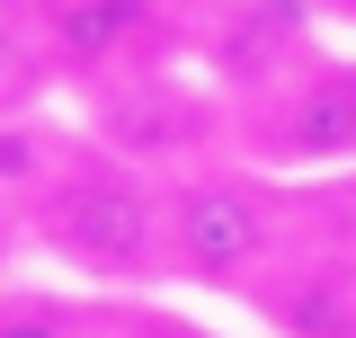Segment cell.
Listing matches in <instances>:
<instances>
[{"instance_id":"6da1fadb","label":"cell","mask_w":356,"mask_h":338,"mask_svg":"<svg viewBox=\"0 0 356 338\" xmlns=\"http://www.w3.org/2000/svg\"><path fill=\"white\" fill-rule=\"evenodd\" d=\"M27 241L98 303H161V285H178L170 276V178H143L134 161L98 152L89 134H72L63 169L27 205Z\"/></svg>"},{"instance_id":"7a4b0ae2","label":"cell","mask_w":356,"mask_h":338,"mask_svg":"<svg viewBox=\"0 0 356 338\" xmlns=\"http://www.w3.org/2000/svg\"><path fill=\"white\" fill-rule=\"evenodd\" d=\"M303 241L294 187L250 161H205L170 178V276L196 294H259V276Z\"/></svg>"},{"instance_id":"3957f363","label":"cell","mask_w":356,"mask_h":338,"mask_svg":"<svg viewBox=\"0 0 356 338\" xmlns=\"http://www.w3.org/2000/svg\"><path fill=\"white\" fill-rule=\"evenodd\" d=\"M81 134L98 152L134 161L143 178H187L205 161H232V107L196 81V63H161V72H134L81 98Z\"/></svg>"},{"instance_id":"277c9868","label":"cell","mask_w":356,"mask_h":338,"mask_svg":"<svg viewBox=\"0 0 356 338\" xmlns=\"http://www.w3.org/2000/svg\"><path fill=\"white\" fill-rule=\"evenodd\" d=\"M232 161L267 169V178H330L356 169V54H312L276 89L232 107Z\"/></svg>"},{"instance_id":"5b68a950","label":"cell","mask_w":356,"mask_h":338,"mask_svg":"<svg viewBox=\"0 0 356 338\" xmlns=\"http://www.w3.org/2000/svg\"><path fill=\"white\" fill-rule=\"evenodd\" d=\"M27 45L44 72L107 89L134 72H161V63H187L196 27L170 0H27Z\"/></svg>"},{"instance_id":"8992f818","label":"cell","mask_w":356,"mask_h":338,"mask_svg":"<svg viewBox=\"0 0 356 338\" xmlns=\"http://www.w3.org/2000/svg\"><path fill=\"white\" fill-rule=\"evenodd\" d=\"M187 54H196V81L214 89L222 107H241V98L276 89L294 63L321 54L312 0H222V9L196 18V45H187Z\"/></svg>"},{"instance_id":"52a82bcc","label":"cell","mask_w":356,"mask_h":338,"mask_svg":"<svg viewBox=\"0 0 356 338\" xmlns=\"http://www.w3.org/2000/svg\"><path fill=\"white\" fill-rule=\"evenodd\" d=\"M250 312L267 338H356V250L348 241H294L259 276Z\"/></svg>"},{"instance_id":"ba28073f","label":"cell","mask_w":356,"mask_h":338,"mask_svg":"<svg viewBox=\"0 0 356 338\" xmlns=\"http://www.w3.org/2000/svg\"><path fill=\"white\" fill-rule=\"evenodd\" d=\"M0 338H107V303L54 294V285H0Z\"/></svg>"},{"instance_id":"9c48e42d","label":"cell","mask_w":356,"mask_h":338,"mask_svg":"<svg viewBox=\"0 0 356 338\" xmlns=\"http://www.w3.org/2000/svg\"><path fill=\"white\" fill-rule=\"evenodd\" d=\"M107 338H222V330L187 321L170 303H107Z\"/></svg>"},{"instance_id":"30bf717a","label":"cell","mask_w":356,"mask_h":338,"mask_svg":"<svg viewBox=\"0 0 356 338\" xmlns=\"http://www.w3.org/2000/svg\"><path fill=\"white\" fill-rule=\"evenodd\" d=\"M18 241H27V214L0 205V285H9V258H18Z\"/></svg>"},{"instance_id":"8fae6325","label":"cell","mask_w":356,"mask_h":338,"mask_svg":"<svg viewBox=\"0 0 356 338\" xmlns=\"http://www.w3.org/2000/svg\"><path fill=\"white\" fill-rule=\"evenodd\" d=\"M339 9H348V18H356V0H339Z\"/></svg>"}]
</instances>
